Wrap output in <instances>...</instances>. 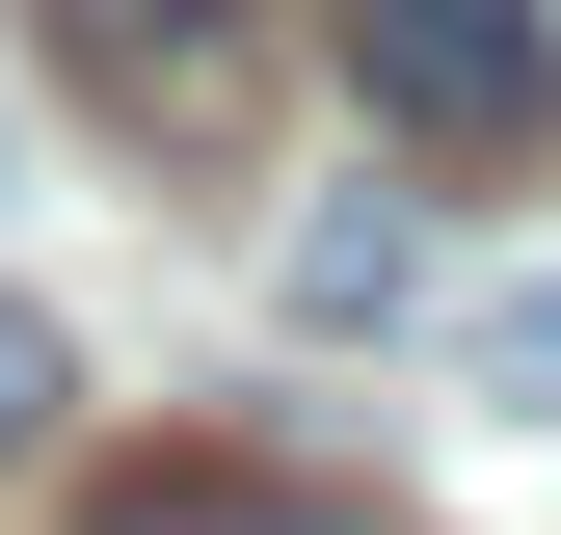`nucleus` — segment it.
I'll return each mask as SVG.
<instances>
[{
  "label": "nucleus",
  "mask_w": 561,
  "mask_h": 535,
  "mask_svg": "<svg viewBox=\"0 0 561 535\" xmlns=\"http://www.w3.org/2000/svg\"><path fill=\"white\" fill-rule=\"evenodd\" d=\"M81 535H428V509H375V482H295V455H134Z\"/></svg>",
  "instance_id": "nucleus-3"
},
{
  "label": "nucleus",
  "mask_w": 561,
  "mask_h": 535,
  "mask_svg": "<svg viewBox=\"0 0 561 535\" xmlns=\"http://www.w3.org/2000/svg\"><path fill=\"white\" fill-rule=\"evenodd\" d=\"M54 401H81V349H54V321L0 295V482H27V455H54Z\"/></svg>",
  "instance_id": "nucleus-6"
},
{
  "label": "nucleus",
  "mask_w": 561,
  "mask_h": 535,
  "mask_svg": "<svg viewBox=\"0 0 561 535\" xmlns=\"http://www.w3.org/2000/svg\"><path fill=\"white\" fill-rule=\"evenodd\" d=\"M455 375H481V401H535V429H561V268H508V295L455 321Z\"/></svg>",
  "instance_id": "nucleus-5"
},
{
  "label": "nucleus",
  "mask_w": 561,
  "mask_h": 535,
  "mask_svg": "<svg viewBox=\"0 0 561 535\" xmlns=\"http://www.w3.org/2000/svg\"><path fill=\"white\" fill-rule=\"evenodd\" d=\"M321 54H347V107H375L401 161H455V187H508L561 134V0H321Z\"/></svg>",
  "instance_id": "nucleus-1"
},
{
  "label": "nucleus",
  "mask_w": 561,
  "mask_h": 535,
  "mask_svg": "<svg viewBox=\"0 0 561 535\" xmlns=\"http://www.w3.org/2000/svg\"><path fill=\"white\" fill-rule=\"evenodd\" d=\"M267 295H295L321 349H347V321H428V215H401V187H321V215L267 241Z\"/></svg>",
  "instance_id": "nucleus-4"
},
{
  "label": "nucleus",
  "mask_w": 561,
  "mask_h": 535,
  "mask_svg": "<svg viewBox=\"0 0 561 535\" xmlns=\"http://www.w3.org/2000/svg\"><path fill=\"white\" fill-rule=\"evenodd\" d=\"M27 27H54V81L134 161H267V81H295L321 0H27Z\"/></svg>",
  "instance_id": "nucleus-2"
}]
</instances>
